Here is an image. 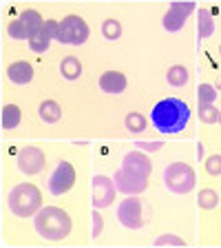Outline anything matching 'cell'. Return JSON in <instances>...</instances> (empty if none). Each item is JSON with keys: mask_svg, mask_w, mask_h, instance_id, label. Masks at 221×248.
<instances>
[{"mask_svg": "<svg viewBox=\"0 0 221 248\" xmlns=\"http://www.w3.org/2000/svg\"><path fill=\"white\" fill-rule=\"evenodd\" d=\"M115 182L113 177L106 175H95L93 177V206L95 208H106L113 204L115 200Z\"/></svg>", "mask_w": 221, "mask_h": 248, "instance_id": "obj_11", "label": "cell"}, {"mask_svg": "<svg viewBox=\"0 0 221 248\" xmlns=\"http://www.w3.org/2000/svg\"><path fill=\"white\" fill-rule=\"evenodd\" d=\"M38 115H40V120L53 124L62 118V107L56 102V100H44V102L38 107Z\"/></svg>", "mask_w": 221, "mask_h": 248, "instance_id": "obj_16", "label": "cell"}, {"mask_svg": "<svg viewBox=\"0 0 221 248\" xmlns=\"http://www.w3.org/2000/svg\"><path fill=\"white\" fill-rule=\"evenodd\" d=\"M9 211L20 219L27 217H36V213L42 208V195L40 188L33 184H18L9 191Z\"/></svg>", "mask_w": 221, "mask_h": 248, "instance_id": "obj_3", "label": "cell"}, {"mask_svg": "<svg viewBox=\"0 0 221 248\" xmlns=\"http://www.w3.org/2000/svg\"><path fill=\"white\" fill-rule=\"evenodd\" d=\"M53 40L62 42V45H84L88 40V25L84 22V18L71 14L62 18V22H58Z\"/></svg>", "mask_w": 221, "mask_h": 248, "instance_id": "obj_5", "label": "cell"}, {"mask_svg": "<svg viewBox=\"0 0 221 248\" xmlns=\"http://www.w3.org/2000/svg\"><path fill=\"white\" fill-rule=\"evenodd\" d=\"M217 100V89L212 87V84L204 82L197 87V102H199V107H206V104H215Z\"/></svg>", "mask_w": 221, "mask_h": 248, "instance_id": "obj_22", "label": "cell"}, {"mask_svg": "<svg viewBox=\"0 0 221 248\" xmlns=\"http://www.w3.org/2000/svg\"><path fill=\"white\" fill-rule=\"evenodd\" d=\"M33 226H36L38 235L49 242H60V239L69 237L71 232V217L64 208L60 206H44L36 213L33 217Z\"/></svg>", "mask_w": 221, "mask_h": 248, "instance_id": "obj_2", "label": "cell"}, {"mask_svg": "<svg viewBox=\"0 0 221 248\" xmlns=\"http://www.w3.org/2000/svg\"><path fill=\"white\" fill-rule=\"evenodd\" d=\"M197 175L192 170L191 164H184V162H173L164 169V184L168 191H173L175 195H186L195 188Z\"/></svg>", "mask_w": 221, "mask_h": 248, "instance_id": "obj_4", "label": "cell"}, {"mask_svg": "<svg viewBox=\"0 0 221 248\" xmlns=\"http://www.w3.org/2000/svg\"><path fill=\"white\" fill-rule=\"evenodd\" d=\"M191 120V108L184 100L179 98H166L162 102H157L153 107V113H150V124L160 133H181L186 129V124Z\"/></svg>", "mask_w": 221, "mask_h": 248, "instance_id": "obj_1", "label": "cell"}, {"mask_svg": "<svg viewBox=\"0 0 221 248\" xmlns=\"http://www.w3.org/2000/svg\"><path fill=\"white\" fill-rule=\"evenodd\" d=\"M56 29H58V22H56V20H46V22H44V29H42L40 33H36V36L29 40L31 51L44 53L46 49H49V45H51L53 36H56Z\"/></svg>", "mask_w": 221, "mask_h": 248, "instance_id": "obj_13", "label": "cell"}, {"mask_svg": "<svg viewBox=\"0 0 221 248\" xmlns=\"http://www.w3.org/2000/svg\"><path fill=\"white\" fill-rule=\"evenodd\" d=\"M118 219L124 228L137 231L144 226V217H142V202L137 195H129L118 204Z\"/></svg>", "mask_w": 221, "mask_h": 248, "instance_id": "obj_7", "label": "cell"}, {"mask_svg": "<svg viewBox=\"0 0 221 248\" xmlns=\"http://www.w3.org/2000/svg\"><path fill=\"white\" fill-rule=\"evenodd\" d=\"M199 120L204 124H215L219 122V111L212 104H206V107H199Z\"/></svg>", "mask_w": 221, "mask_h": 248, "instance_id": "obj_27", "label": "cell"}, {"mask_svg": "<svg viewBox=\"0 0 221 248\" xmlns=\"http://www.w3.org/2000/svg\"><path fill=\"white\" fill-rule=\"evenodd\" d=\"M197 31H199L201 40L215 33V20H212V14L208 9H199V14H197Z\"/></svg>", "mask_w": 221, "mask_h": 248, "instance_id": "obj_19", "label": "cell"}, {"mask_svg": "<svg viewBox=\"0 0 221 248\" xmlns=\"http://www.w3.org/2000/svg\"><path fill=\"white\" fill-rule=\"evenodd\" d=\"M73 184H75V169H73L71 162L62 160L60 164L56 166L53 175L49 177V191H51V195L62 197L64 193L71 191Z\"/></svg>", "mask_w": 221, "mask_h": 248, "instance_id": "obj_8", "label": "cell"}, {"mask_svg": "<svg viewBox=\"0 0 221 248\" xmlns=\"http://www.w3.org/2000/svg\"><path fill=\"white\" fill-rule=\"evenodd\" d=\"M146 126H148V120L142 113H129L126 115V129L131 133H144Z\"/></svg>", "mask_w": 221, "mask_h": 248, "instance_id": "obj_24", "label": "cell"}, {"mask_svg": "<svg viewBox=\"0 0 221 248\" xmlns=\"http://www.w3.org/2000/svg\"><path fill=\"white\" fill-rule=\"evenodd\" d=\"M206 173L208 175H221V155H210V157H208Z\"/></svg>", "mask_w": 221, "mask_h": 248, "instance_id": "obj_28", "label": "cell"}, {"mask_svg": "<svg viewBox=\"0 0 221 248\" xmlns=\"http://www.w3.org/2000/svg\"><path fill=\"white\" fill-rule=\"evenodd\" d=\"M191 11H195V2H173V5L168 7V11H166L164 20H162L164 29L170 31V33L181 31L186 27V20H188V14H191Z\"/></svg>", "mask_w": 221, "mask_h": 248, "instance_id": "obj_10", "label": "cell"}, {"mask_svg": "<svg viewBox=\"0 0 221 248\" xmlns=\"http://www.w3.org/2000/svg\"><path fill=\"white\" fill-rule=\"evenodd\" d=\"M219 124H221V111H219Z\"/></svg>", "mask_w": 221, "mask_h": 248, "instance_id": "obj_32", "label": "cell"}, {"mask_svg": "<svg viewBox=\"0 0 221 248\" xmlns=\"http://www.w3.org/2000/svg\"><path fill=\"white\" fill-rule=\"evenodd\" d=\"M188 69L184 67V64H175V67H170L168 73H166V80H168V84H173V87H186L188 84Z\"/></svg>", "mask_w": 221, "mask_h": 248, "instance_id": "obj_21", "label": "cell"}, {"mask_svg": "<svg viewBox=\"0 0 221 248\" xmlns=\"http://www.w3.org/2000/svg\"><path fill=\"white\" fill-rule=\"evenodd\" d=\"M60 73L64 80H77L82 76V62L77 60L75 56H67L60 62Z\"/></svg>", "mask_w": 221, "mask_h": 248, "instance_id": "obj_17", "label": "cell"}, {"mask_svg": "<svg viewBox=\"0 0 221 248\" xmlns=\"http://www.w3.org/2000/svg\"><path fill=\"white\" fill-rule=\"evenodd\" d=\"M113 182H115V188L124 195H142L148 186V177L146 175H139L135 170L131 169H118L113 175Z\"/></svg>", "mask_w": 221, "mask_h": 248, "instance_id": "obj_6", "label": "cell"}, {"mask_svg": "<svg viewBox=\"0 0 221 248\" xmlns=\"http://www.w3.org/2000/svg\"><path fill=\"white\" fill-rule=\"evenodd\" d=\"M197 204H199L201 208H215L217 204H219V195H217V191H212V188H204V191L199 193V197H197Z\"/></svg>", "mask_w": 221, "mask_h": 248, "instance_id": "obj_26", "label": "cell"}, {"mask_svg": "<svg viewBox=\"0 0 221 248\" xmlns=\"http://www.w3.org/2000/svg\"><path fill=\"white\" fill-rule=\"evenodd\" d=\"M7 78H9L14 84H29L31 80H33V69H31V64L25 60L11 62L9 67H7Z\"/></svg>", "mask_w": 221, "mask_h": 248, "instance_id": "obj_15", "label": "cell"}, {"mask_svg": "<svg viewBox=\"0 0 221 248\" xmlns=\"http://www.w3.org/2000/svg\"><path fill=\"white\" fill-rule=\"evenodd\" d=\"M7 33H9V38H14V40H31V33H29V29L22 25V20L9 22Z\"/></svg>", "mask_w": 221, "mask_h": 248, "instance_id": "obj_25", "label": "cell"}, {"mask_svg": "<svg viewBox=\"0 0 221 248\" xmlns=\"http://www.w3.org/2000/svg\"><path fill=\"white\" fill-rule=\"evenodd\" d=\"M20 20H22V25L29 29L31 38L36 36V33H40V31L44 29V22H46V20H42V16L38 14L36 9H27L25 14L20 16Z\"/></svg>", "mask_w": 221, "mask_h": 248, "instance_id": "obj_18", "label": "cell"}, {"mask_svg": "<svg viewBox=\"0 0 221 248\" xmlns=\"http://www.w3.org/2000/svg\"><path fill=\"white\" fill-rule=\"evenodd\" d=\"M164 244H170V246H184V239L177 237V235H162V237L155 239V246H164Z\"/></svg>", "mask_w": 221, "mask_h": 248, "instance_id": "obj_30", "label": "cell"}, {"mask_svg": "<svg viewBox=\"0 0 221 248\" xmlns=\"http://www.w3.org/2000/svg\"><path fill=\"white\" fill-rule=\"evenodd\" d=\"M102 231H104V217L100 213V208H95L93 211V239H98L102 235Z\"/></svg>", "mask_w": 221, "mask_h": 248, "instance_id": "obj_29", "label": "cell"}, {"mask_svg": "<svg viewBox=\"0 0 221 248\" xmlns=\"http://www.w3.org/2000/svg\"><path fill=\"white\" fill-rule=\"evenodd\" d=\"M46 166V157L38 146H25V149L18 153V169L25 175H38L42 173Z\"/></svg>", "mask_w": 221, "mask_h": 248, "instance_id": "obj_9", "label": "cell"}, {"mask_svg": "<svg viewBox=\"0 0 221 248\" xmlns=\"http://www.w3.org/2000/svg\"><path fill=\"white\" fill-rule=\"evenodd\" d=\"M20 120H22V113L15 104H7V107H2V129H7V131L15 129V126L20 124Z\"/></svg>", "mask_w": 221, "mask_h": 248, "instance_id": "obj_20", "label": "cell"}, {"mask_svg": "<svg viewBox=\"0 0 221 248\" xmlns=\"http://www.w3.org/2000/svg\"><path fill=\"white\" fill-rule=\"evenodd\" d=\"M102 36L106 38V40H119V38H122V25H119V20L106 18V20L102 22Z\"/></svg>", "mask_w": 221, "mask_h": 248, "instance_id": "obj_23", "label": "cell"}, {"mask_svg": "<svg viewBox=\"0 0 221 248\" xmlns=\"http://www.w3.org/2000/svg\"><path fill=\"white\" fill-rule=\"evenodd\" d=\"M139 149H150V151H157L162 149V142H135Z\"/></svg>", "mask_w": 221, "mask_h": 248, "instance_id": "obj_31", "label": "cell"}, {"mask_svg": "<svg viewBox=\"0 0 221 248\" xmlns=\"http://www.w3.org/2000/svg\"><path fill=\"white\" fill-rule=\"evenodd\" d=\"M219 89H221V82H219Z\"/></svg>", "mask_w": 221, "mask_h": 248, "instance_id": "obj_34", "label": "cell"}, {"mask_svg": "<svg viewBox=\"0 0 221 248\" xmlns=\"http://www.w3.org/2000/svg\"><path fill=\"white\" fill-rule=\"evenodd\" d=\"M100 89L111 95H119L126 89V76L122 71H104L100 78Z\"/></svg>", "mask_w": 221, "mask_h": 248, "instance_id": "obj_14", "label": "cell"}, {"mask_svg": "<svg viewBox=\"0 0 221 248\" xmlns=\"http://www.w3.org/2000/svg\"><path fill=\"white\" fill-rule=\"evenodd\" d=\"M219 53H221V46H219Z\"/></svg>", "mask_w": 221, "mask_h": 248, "instance_id": "obj_33", "label": "cell"}, {"mask_svg": "<svg viewBox=\"0 0 221 248\" xmlns=\"http://www.w3.org/2000/svg\"><path fill=\"white\" fill-rule=\"evenodd\" d=\"M122 166L124 169H131L139 175H150V170H153V164H150V157L142 151H129V153L122 157Z\"/></svg>", "mask_w": 221, "mask_h": 248, "instance_id": "obj_12", "label": "cell"}]
</instances>
